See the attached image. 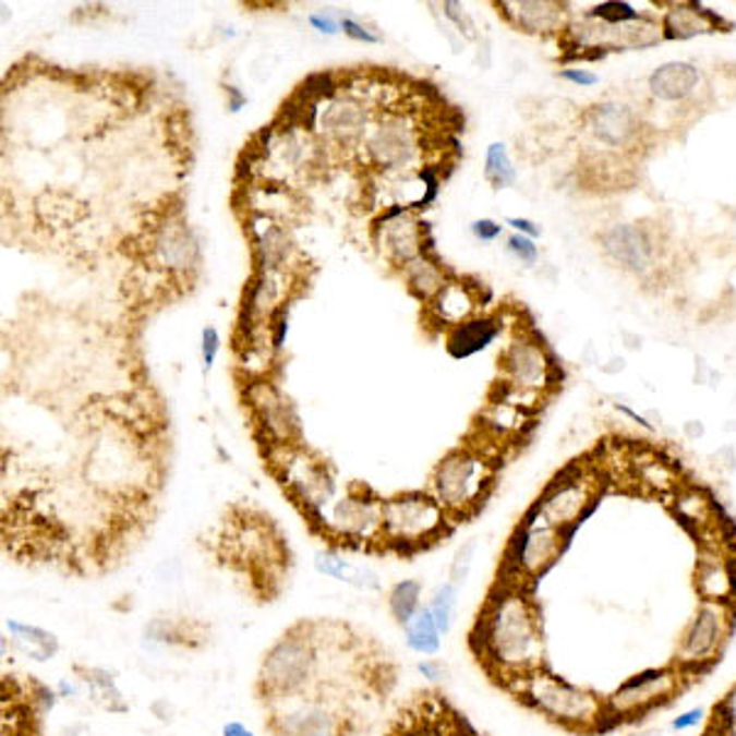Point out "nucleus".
<instances>
[{"label": "nucleus", "mask_w": 736, "mask_h": 736, "mask_svg": "<svg viewBox=\"0 0 736 736\" xmlns=\"http://www.w3.org/2000/svg\"><path fill=\"white\" fill-rule=\"evenodd\" d=\"M506 226L514 233L528 236V239H540V236H543V226L533 219H526V216H508Z\"/></svg>", "instance_id": "603ef678"}, {"label": "nucleus", "mask_w": 736, "mask_h": 736, "mask_svg": "<svg viewBox=\"0 0 736 736\" xmlns=\"http://www.w3.org/2000/svg\"><path fill=\"white\" fill-rule=\"evenodd\" d=\"M469 229L479 243H494L500 239V236H504L506 226H500L494 219H476V221H471Z\"/></svg>", "instance_id": "a18cd8bd"}, {"label": "nucleus", "mask_w": 736, "mask_h": 736, "mask_svg": "<svg viewBox=\"0 0 736 736\" xmlns=\"http://www.w3.org/2000/svg\"><path fill=\"white\" fill-rule=\"evenodd\" d=\"M498 459L488 445H461L437 461L430 476V494L451 520L474 516L496 484Z\"/></svg>", "instance_id": "f03ea898"}, {"label": "nucleus", "mask_w": 736, "mask_h": 736, "mask_svg": "<svg viewBox=\"0 0 736 736\" xmlns=\"http://www.w3.org/2000/svg\"><path fill=\"white\" fill-rule=\"evenodd\" d=\"M57 695L62 697V700H69V697H76L79 690H76V685H72L69 680H62L57 685Z\"/></svg>", "instance_id": "bf43d9fd"}, {"label": "nucleus", "mask_w": 736, "mask_h": 736, "mask_svg": "<svg viewBox=\"0 0 736 736\" xmlns=\"http://www.w3.org/2000/svg\"><path fill=\"white\" fill-rule=\"evenodd\" d=\"M265 729L270 736H357L353 702L322 690H307L265 702Z\"/></svg>", "instance_id": "39448f33"}, {"label": "nucleus", "mask_w": 736, "mask_h": 736, "mask_svg": "<svg viewBox=\"0 0 736 736\" xmlns=\"http://www.w3.org/2000/svg\"><path fill=\"white\" fill-rule=\"evenodd\" d=\"M339 23H341V33L347 35L349 39H357V43H363V45H378L381 39H383L378 29L369 27L366 23H361V20L351 17V15H339Z\"/></svg>", "instance_id": "79ce46f5"}, {"label": "nucleus", "mask_w": 736, "mask_h": 736, "mask_svg": "<svg viewBox=\"0 0 736 736\" xmlns=\"http://www.w3.org/2000/svg\"><path fill=\"white\" fill-rule=\"evenodd\" d=\"M268 464L278 476L285 494L317 533L327 508L339 496V484L334 469L322 457L298 445L268 449Z\"/></svg>", "instance_id": "0eeeda50"}, {"label": "nucleus", "mask_w": 736, "mask_h": 736, "mask_svg": "<svg viewBox=\"0 0 736 736\" xmlns=\"http://www.w3.org/2000/svg\"><path fill=\"white\" fill-rule=\"evenodd\" d=\"M479 307V294L469 288L464 280L449 278V282L442 288L435 300L427 302L430 319H435L442 329L457 327L469 317H474Z\"/></svg>", "instance_id": "bb28decb"}, {"label": "nucleus", "mask_w": 736, "mask_h": 736, "mask_svg": "<svg viewBox=\"0 0 736 736\" xmlns=\"http://www.w3.org/2000/svg\"><path fill=\"white\" fill-rule=\"evenodd\" d=\"M599 249L624 273L638 275V278L651 275L657 265V255H661L657 236L648 226L631 221L614 224L599 233Z\"/></svg>", "instance_id": "2eb2a0df"}, {"label": "nucleus", "mask_w": 736, "mask_h": 736, "mask_svg": "<svg viewBox=\"0 0 736 736\" xmlns=\"http://www.w3.org/2000/svg\"><path fill=\"white\" fill-rule=\"evenodd\" d=\"M520 702L569 732H596L606 714V700L584 685L569 683L565 677L540 667L508 687Z\"/></svg>", "instance_id": "7ed1b4c3"}, {"label": "nucleus", "mask_w": 736, "mask_h": 736, "mask_svg": "<svg viewBox=\"0 0 736 736\" xmlns=\"http://www.w3.org/2000/svg\"><path fill=\"white\" fill-rule=\"evenodd\" d=\"M712 514H714L712 500L700 494V491H683V494H677V516H680L685 523L704 526L710 523Z\"/></svg>", "instance_id": "4c0bfd02"}, {"label": "nucleus", "mask_w": 736, "mask_h": 736, "mask_svg": "<svg viewBox=\"0 0 736 736\" xmlns=\"http://www.w3.org/2000/svg\"><path fill=\"white\" fill-rule=\"evenodd\" d=\"M288 331H290V317H288V304H285L280 312L273 314V319L268 324V339H270V347L275 353L282 351L285 339H288Z\"/></svg>", "instance_id": "c03bdc74"}, {"label": "nucleus", "mask_w": 736, "mask_h": 736, "mask_svg": "<svg viewBox=\"0 0 736 736\" xmlns=\"http://www.w3.org/2000/svg\"><path fill=\"white\" fill-rule=\"evenodd\" d=\"M648 94L661 104H683L697 94L702 84L700 67L687 59H671L648 74Z\"/></svg>", "instance_id": "393cba45"}, {"label": "nucleus", "mask_w": 736, "mask_h": 736, "mask_svg": "<svg viewBox=\"0 0 736 736\" xmlns=\"http://www.w3.org/2000/svg\"><path fill=\"white\" fill-rule=\"evenodd\" d=\"M455 520L430 491H402L383 498V553L418 555L451 533Z\"/></svg>", "instance_id": "20e7f679"}, {"label": "nucleus", "mask_w": 736, "mask_h": 736, "mask_svg": "<svg viewBox=\"0 0 736 736\" xmlns=\"http://www.w3.org/2000/svg\"><path fill=\"white\" fill-rule=\"evenodd\" d=\"M457 599H459V587L451 584L449 579L447 582H442L435 592L430 596V612L435 616V622L439 626L442 636L451 631V624H455V616H457Z\"/></svg>", "instance_id": "c9c22d12"}, {"label": "nucleus", "mask_w": 736, "mask_h": 736, "mask_svg": "<svg viewBox=\"0 0 736 736\" xmlns=\"http://www.w3.org/2000/svg\"><path fill=\"white\" fill-rule=\"evenodd\" d=\"M687 675L677 665L645 667L624 680L606 697L608 720H636L645 712L663 707L683 692Z\"/></svg>", "instance_id": "ddd939ff"}, {"label": "nucleus", "mask_w": 736, "mask_h": 736, "mask_svg": "<svg viewBox=\"0 0 736 736\" xmlns=\"http://www.w3.org/2000/svg\"><path fill=\"white\" fill-rule=\"evenodd\" d=\"M427 224L418 219L415 212L400 204H390L373 221V243L378 253L396 268H406L410 261L422 255V241H425Z\"/></svg>", "instance_id": "dca6fc26"}, {"label": "nucleus", "mask_w": 736, "mask_h": 736, "mask_svg": "<svg viewBox=\"0 0 736 736\" xmlns=\"http://www.w3.org/2000/svg\"><path fill=\"white\" fill-rule=\"evenodd\" d=\"M307 23L312 29H317L319 35H327L334 37L341 33V23H339V15H331L327 10H319V13H310Z\"/></svg>", "instance_id": "09e8293b"}, {"label": "nucleus", "mask_w": 736, "mask_h": 736, "mask_svg": "<svg viewBox=\"0 0 736 736\" xmlns=\"http://www.w3.org/2000/svg\"><path fill=\"white\" fill-rule=\"evenodd\" d=\"M614 408H616V412H622V415H626V418H631V420L636 422V425H641L643 430H653V422H651V420H648L645 415H641V412H636L634 408H628V406H624V402H614Z\"/></svg>", "instance_id": "6e6d98bb"}, {"label": "nucleus", "mask_w": 736, "mask_h": 736, "mask_svg": "<svg viewBox=\"0 0 736 736\" xmlns=\"http://www.w3.org/2000/svg\"><path fill=\"white\" fill-rule=\"evenodd\" d=\"M221 736H255L251 726H245L243 722H226L221 726Z\"/></svg>", "instance_id": "4d7b16f0"}, {"label": "nucleus", "mask_w": 736, "mask_h": 736, "mask_svg": "<svg viewBox=\"0 0 736 736\" xmlns=\"http://www.w3.org/2000/svg\"><path fill=\"white\" fill-rule=\"evenodd\" d=\"M496 8L510 27L526 35H559L569 25L567 5L557 0H504Z\"/></svg>", "instance_id": "4be33fe9"}, {"label": "nucleus", "mask_w": 736, "mask_h": 736, "mask_svg": "<svg viewBox=\"0 0 736 736\" xmlns=\"http://www.w3.org/2000/svg\"><path fill=\"white\" fill-rule=\"evenodd\" d=\"M484 180L494 186V190H508V186H514L518 180V172H516V165L510 160V153H508V145L506 143H491L486 147V155H484Z\"/></svg>", "instance_id": "72a5a7b5"}, {"label": "nucleus", "mask_w": 736, "mask_h": 736, "mask_svg": "<svg viewBox=\"0 0 736 736\" xmlns=\"http://www.w3.org/2000/svg\"><path fill=\"white\" fill-rule=\"evenodd\" d=\"M317 533L337 547L383 550V498L366 484H351L327 508Z\"/></svg>", "instance_id": "1a4fd4ad"}, {"label": "nucleus", "mask_w": 736, "mask_h": 736, "mask_svg": "<svg viewBox=\"0 0 736 736\" xmlns=\"http://www.w3.org/2000/svg\"><path fill=\"white\" fill-rule=\"evenodd\" d=\"M314 569L324 577L337 579V582L363 589V592H376V589H381V579L373 569L351 565L349 559L339 557L337 553H331V550L314 555Z\"/></svg>", "instance_id": "7c9ffc66"}, {"label": "nucleus", "mask_w": 736, "mask_h": 736, "mask_svg": "<svg viewBox=\"0 0 736 736\" xmlns=\"http://www.w3.org/2000/svg\"><path fill=\"white\" fill-rule=\"evenodd\" d=\"M707 712L702 707H690V710H683L677 716H673L671 729L673 732H692L697 726H702Z\"/></svg>", "instance_id": "de8ad7c7"}, {"label": "nucleus", "mask_w": 736, "mask_h": 736, "mask_svg": "<svg viewBox=\"0 0 736 736\" xmlns=\"http://www.w3.org/2000/svg\"><path fill=\"white\" fill-rule=\"evenodd\" d=\"M145 638L160 645H202L206 641V628L196 618L186 616H157L145 626Z\"/></svg>", "instance_id": "c85d7f7f"}, {"label": "nucleus", "mask_w": 736, "mask_h": 736, "mask_svg": "<svg viewBox=\"0 0 736 736\" xmlns=\"http://www.w3.org/2000/svg\"><path fill=\"white\" fill-rule=\"evenodd\" d=\"M245 231L251 236V249L255 270H290L294 273V258H298V245H294L288 229L275 219V216L251 212L245 219Z\"/></svg>", "instance_id": "6ab92c4d"}, {"label": "nucleus", "mask_w": 736, "mask_h": 736, "mask_svg": "<svg viewBox=\"0 0 736 736\" xmlns=\"http://www.w3.org/2000/svg\"><path fill=\"white\" fill-rule=\"evenodd\" d=\"M442 8V15H445L451 25L457 27V33L467 39H479V33H476V23H474V17H471L467 13V8L461 5V3H455V0H445V3L439 5Z\"/></svg>", "instance_id": "ea45409f"}, {"label": "nucleus", "mask_w": 736, "mask_h": 736, "mask_svg": "<svg viewBox=\"0 0 736 736\" xmlns=\"http://www.w3.org/2000/svg\"><path fill=\"white\" fill-rule=\"evenodd\" d=\"M587 133L606 150H628L641 135V118L636 108L618 98H606L587 108L584 113Z\"/></svg>", "instance_id": "a211bd4d"}, {"label": "nucleus", "mask_w": 736, "mask_h": 736, "mask_svg": "<svg viewBox=\"0 0 736 736\" xmlns=\"http://www.w3.org/2000/svg\"><path fill=\"white\" fill-rule=\"evenodd\" d=\"M474 557H476V538L467 540L457 547L455 557H451L449 565V582L457 587H464L467 579L471 575V567H474Z\"/></svg>", "instance_id": "58836bf2"}, {"label": "nucleus", "mask_w": 736, "mask_h": 736, "mask_svg": "<svg viewBox=\"0 0 736 736\" xmlns=\"http://www.w3.org/2000/svg\"><path fill=\"white\" fill-rule=\"evenodd\" d=\"M249 400L255 412V420L263 430V439H268V449L290 447L292 435L298 432V420H294L288 400L280 396V390L265 378H253L249 386Z\"/></svg>", "instance_id": "aec40b11"}, {"label": "nucleus", "mask_w": 736, "mask_h": 736, "mask_svg": "<svg viewBox=\"0 0 736 736\" xmlns=\"http://www.w3.org/2000/svg\"><path fill=\"white\" fill-rule=\"evenodd\" d=\"M422 606V582L420 579H402L393 584L388 592V612L396 618V624L406 626Z\"/></svg>", "instance_id": "f704fd0d"}, {"label": "nucleus", "mask_w": 736, "mask_h": 736, "mask_svg": "<svg viewBox=\"0 0 736 736\" xmlns=\"http://www.w3.org/2000/svg\"><path fill=\"white\" fill-rule=\"evenodd\" d=\"M500 331H504V317L500 314L479 312L474 317L457 324V327L447 329L445 347L451 359H469L486 351L500 337Z\"/></svg>", "instance_id": "a878e982"}, {"label": "nucleus", "mask_w": 736, "mask_h": 736, "mask_svg": "<svg viewBox=\"0 0 736 736\" xmlns=\"http://www.w3.org/2000/svg\"><path fill=\"white\" fill-rule=\"evenodd\" d=\"M584 15L608 27H624V25L638 23V20L645 17V13L636 10V5L631 3H624V0H604V3H596L589 8Z\"/></svg>", "instance_id": "e433bc0d"}, {"label": "nucleus", "mask_w": 736, "mask_h": 736, "mask_svg": "<svg viewBox=\"0 0 736 736\" xmlns=\"http://www.w3.org/2000/svg\"><path fill=\"white\" fill-rule=\"evenodd\" d=\"M425 137L412 118L400 108H388L373 118L361 141V155L383 177H400L420 170L425 155Z\"/></svg>", "instance_id": "6e6552de"}, {"label": "nucleus", "mask_w": 736, "mask_h": 736, "mask_svg": "<svg viewBox=\"0 0 736 736\" xmlns=\"http://www.w3.org/2000/svg\"><path fill=\"white\" fill-rule=\"evenodd\" d=\"M596 494L599 481L592 471L582 464H572L550 481L543 494L535 498V504L526 510V516L543 520V523L572 538L575 530L584 523V518L599 504Z\"/></svg>", "instance_id": "9d476101"}, {"label": "nucleus", "mask_w": 736, "mask_h": 736, "mask_svg": "<svg viewBox=\"0 0 736 736\" xmlns=\"http://www.w3.org/2000/svg\"><path fill=\"white\" fill-rule=\"evenodd\" d=\"M314 680H317L314 626L312 622H298L265 651L258 677H255V695L265 704L307 692L314 687Z\"/></svg>", "instance_id": "423d86ee"}, {"label": "nucleus", "mask_w": 736, "mask_h": 736, "mask_svg": "<svg viewBox=\"0 0 736 736\" xmlns=\"http://www.w3.org/2000/svg\"><path fill=\"white\" fill-rule=\"evenodd\" d=\"M418 673L422 677H427V680H432V683H439L449 675V667L442 663L439 657H425V661L418 663Z\"/></svg>", "instance_id": "864d4df0"}, {"label": "nucleus", "mask_w": 736, "mask_h": 736, "mask_svg": "<svg viewBox=\"0 0 736 736\" xmlns=\"http://www.w3.org/2000/svg\"><path fill=\"white\" fill-rule=\"evenodd\" d=\"M559 79H565V82L575 84L579 88H589V86H596L599 84V74L592 72V69H584V67H565L557 72Z\"/></svg>", "instance_id": "49530a36"}, {"label": "nucleus", "mask_w": 736, "mask_h": 736, "mask_svg": "<svg viewBox=\"0 0 736 736\" xmlns=\"http://www.w3.org/2000/svg\"><path fill=\"white\" fill-rule=\"evenodd\" d=\"M661 35L671 43H685V39L712 35V33H729L732 23L720 13H714L702 3H671L663 10Z\"/></svg>", "instance_id": "b1692460"}, {"label": "nucleus", "mask_w": 736, "mask_h": 736, "mask_svg": "<svg viewBox=\"0 0 736 736\" xmlns=\"http://www.w3.org/2000/svg\"><path fill=\"white\" fill-rule=\"evenodd\" d=\"M224 96H226V108H229V113H239L241 108L249 104V98L241 92L239 86L233 84H224Z\"/></svg>", "instance_id": "5fc2aeb1"}, {"label": "nucleus", "mask_w": 736, "mask_h": 736, "mask_svg": "<svg viewBox=\"0 0 736 736\" xmlns=\"http://www.w3.org/2000/svg\"><path fill=\"white\" fill-rule=\"evenodd\" d=\"M567 543L569 535H565L563 530L547 526L543 520L523 516L514 535L508 538L504 569H500L498 577L516 579V582L530 587L557 563Z\"/></svg>", "instance_id": "9b49d317"}, {"label": "nucleus", "mask_w": 736, "mask_h": 736, "mask_svg": "<svg viewBox=\"0 0 736 736\" xmlns=\"http://www.w3.org/2000/svg\"><path fill=\"white\" fill-rule=\"evenodd\" d=\"M734 626V604H716L700 602L685 624L680 641H677V667L685 675L702 673L710 667L720 653L724 651L726 641L732 636Z\"/></svg>", "instance_id": "f8f14e48"}, {"label": "nucleus", "mask_w": 736, "mask_h": 736, "mask_svg": "<svg viewBox=\"0 0 736 736\" xmlns=\"http://www.w3.org/2000/svg\"><path fill=\"white\" fill-rule=\"evenodd\" d=\"M147 253L167 275H186L200 263V241L184 219L167 216L147 233Z\"/></svg>", "instance_id": "f3484780"}, {"label": "nucleus", "mask_w": 736, "mask_h": 736, "mask_svg": "<svg viewBox=\"0 0 736 736\" xmlns=\"http://www.w3.org/2000/svg\"><path fill=\"white\" fill-rule=\"evenodd\" d=\"M469 645L506 690L545 667L543 618L530 587L498 577L471 628Z\"/></svg>", "instance_id": "f257e3e1"}, {"label": "nucleus", "mask_w": 736, "mask_h": 736, "mask_svg": "<svg viewBox=\"0 0 736 736\" xmlns=\"http://www.w3.org/2000/svg\"><path fill=\"white\" fill-rule=\"evenodd\" d=\"M432 15H435V23H437V27H439V33H442V35H445V39H447V43L451 45V52H455V55H459V52H464V45H467V39H464V37H461L459 33H457V27H455V25H451V23H449V20H447L445 15H442V17H439V13H437V10H432Z\"/></svg>", "instance_id": "3c124183"}, {"label": "nucleus", "mask_w": 736, "mask_h": 736, "mask_svg": "<svg viewBox=\"0 0 736 736\" xmlns=\"http://www.w3.org/2000/svg\"><path fill=\"white\" fill-rule=\"evenodd\" d=\"M406 634V643L412 653L418 655H437L442 648V631L432 616L430 606H420V612L402 626Z\"/></svg>", "instance_id": "473e14b6"}, {"label": "nucleus", "mask_w": 736, "mask_h": 736, "mask_svg": "<svg viewBox=\"0 0 736 736\" xmlns=\"http://www.w3.org/2000/svg\"><path fill=\"white\" fill-rule=\"evenodd\" d=\"M74 671L79 675V683L86 687L88 697H92L98 707H104L106 712H113V714L128 712V702L121 692V687L116 685L113 673L104 671V667H84V665H76Z\"/></svg>", "instance_id": "2f4dec72"}, {"label": "nucleus", "mask_w": 736, "mask_h": 736, "mask_svg": "<svg viewBox=\"0 0 736 736\" xmlns=\"http://www.w3.org/2000/svg\"><path fill=\"white\" fill-rule=\"evenodd\" d=\"M319 116H317V128L324 135V141H329L339 147H351V145H361L363 135H366L371 118L366 111V104L361 98L351 96V94H339L331 101L319 104Z\"/></svg>", "instance_id": "412c9836"}, {"label": "nucleus", "mask_w": 736, "mask_h": 736, "mask_svg": "<svg viewBox=\"0 0 736 736\" xmlns=\"http://www.w3.org/2000/svg\"><path fill=\"white\" fill-rule=\"evenodd\" d=\"M683 432H685V437L697 439V437L704 435V425H702L700 420H687L685 425H683Z\"/></svg>", "instance_id": "13d9d810"}, {"label": "nucleus", "mask_w": 736, "mask_h": 736, "mask_svg": "<svg viewBox=\"0 0 736 736\" xmlns=\"http://www.w3.org/2000/svg\"><path fill=\"white\" fill-rule=\"evenodd\" d=\"M400 273L406 278L410 294H415L425 304L435 300V294L449 282V275L442 268V263L437 258H430V255H418Z\"/></svg>", "instance_id": "c756f323"}, {"label": "nucleus", "mask_w": 736, "mask_h": 736, "mask_svg": "<svg viewBox=\"0 0 736 736\" xmlns=\"http://www.w3.org/2000/svg\"><path fill=\"white\" fill-rule=\"evenodd\" d=\"M506 251L514 255L518 263L528 265V268L540 261V249L535 245V239H528V236L510 233L506 239Z\"/></svg>", "instance_id": "a19ab883"}, {"label": "nucleus", "mask_w": 736, "mask_h": 736, "mask_svg": "<svg viewBox=\"0 0 736 736\" xmlns=\"http://www.w3.org/2000/svg\"><path fill=\"white\" fill-rule=\"evenodd\" d=\"M720 724L724 726L726 736H736V685L720 704Z\"/></svg>", "instance_id": "8fccbe9b"}, {"label": "nucleus", "mask_w": 736, "mask_h": 736, "mask_svg": "<svg viewBox=\"0 0 736 736\" xmlns=\"http://www.w3.org/2000/svg\"><path fill=\"white\" fill-rule=\"evenodd\" d=\"M5 631L10 638L5 641L13 643L17 653H23L25 657L35 663H47L59 653V638L47 631V628H39L35 624H23L15 622V618H8L5 622Z\"/></svg>", "instance_id": "cd10ccee"}, {"label": "nucleus", "mask_w": 736, "mask_h": 736, "mask_svg": "<svg viewBox=\"0 0 736 736\" xmlns=\"http://www.w3.org/2000/svg\"><path fill=\"white\" fill-rule=\"evenodd\" d=\"M221 351V334L216 327H204L202 329V369L204 373H209L214 369V361Z\"/></svg>", "instance_id": "37998d69"}, {"label": "nucleus", "mask_w": 736, "mask_h": 736, "mask_svg": "<svg viewBox=\"0 0 736 736\" xmlns=\"http://www.w3.org/2000/svg\"><path fill=\"white\" fill-rule=\"evenodd\" d=\"M695 589L700 602L734 604L736 599V563L722 547H702L695 565Z\"/></svg>", "instance_id": "5701e85b"}, {"label": "nucleus", "mask_w": 736, "mask_h": 736, "mask_svg": "<svg viewBox=\"0 0 736 736\" xmlns=\"http://www.w3.org/2000/svg\"><path fill=\"white\" fill-rule=\"evenodd\" d=\"M498 369L504 373L506 386L533 398H540V393L555 383L553 353L545 349L543 341L528 334H518L506 343L504 353L498 357Z\"/></svg>", "instance_id": "4468645a"}]
</instances>
